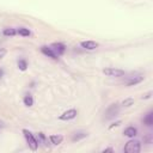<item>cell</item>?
I'll list each match as a JSON object with an SVG mask.
<instances>
[{
	"instance_id": "obj_1",
	"label": "cell",
	"mask_w": 153,
	"mask_h": 153,
	"mask_svg": "<svg viewBox=\"0 0 153 153\" xmlns=\"http://www.w3.org/2000/svg\"><path fill=\"white\" fill-rule=\"evenodd\" d=\"M23 134H24V137H25V140H26L29 147H30L32 151H36V149L38 148V142H37V140L35 139L33 134H32L31 131H29L27 129H24V130H23Z\"/></svg>"
},
{
	"instance_id": "obj_2",
	"label": "cell",
	"mask_w": 153,
	"mask_h": 153,
	"mask_svg": "<svg viewBox=\"0 0 153 153\" xmlns=\"http://www.w3.org/2000/svg\"><path fill=\"white\" fill-rule=\"evenodd\" d=\"M140 149H141V145H140V141L137 140H130L124 146V151L128 153H137L140 152Z\"/></svg>"
},
{
	"instance_id": "obj_3",
	"label": "cell",
	"mask_w": 153,
	"mask_h": 153,
	"mask_svg": "<svg viewBox=\"0 0 153 153\" xmlns=\"http://www.w3.org/2000/svg\"><path fill=\"white\" fill-rule=\"evenodd\" d=\"M118 111H120V106H118V104H112V105H110V106L105 110V114H104V118H105V121H109V120L116 117L117 114H118Z\"/></svg>"
},
{
	"instance_id": "obj_4",
	"label": "cell",
	"mask_w": 153,
	"mask_h": 153,
	"mask_svg": "<svg viewBox=\"0 0 153 153\" xmlns=\"http://www.w3.org/2000/svg\"><path fill=\"white\" fill-rule=\"evenodd\" d=\"M103 73L111 78H120V76L124 75V71L118 69V68H105V69H103Z\"/></svg>"
},
{
	"instance_id": "obj_5",
	"label": "cell",
	"mask_w": 153,
	"mask_h": 153,
	"mask_svg": "<svg viewBox=\"0 0 153 153\" xmlns=\"http://www.w3.org/2000/svg\"><path fill=\"white\" fill-rule=\"evenodd\" d=\"M76 110L75 109H69V110H67V111H65L62 115H60L59 116V120H61V121H69V120H73V118H75L76 117Z\"/></svg>"
},
{
	"instance_id": "obj_6",
	"label": "cell",
	"mask_w": 153,
	"mask_h": 153,
	"mask_svg": "<svg viewBox=\"0 0 153 153\" xmlns=\"http://www.w3.org/2000/svg\"><path fill=\"white\" fill-rule=\"evenodd\" d=\"M50 48L53 49V51H54L57 56H60L61 54H63L65 50H66V47H65L62 43H53V44L50 45Z\"/></svg>"
},
{
	"instance_id": "obj_7",
	"label": "cell",
	"mask_w": 153,
	"mask_h": 153,
	"mask_svg": "<svg viewBox=\"0 0 153 153\" xmlns=\"http://www.w3.org/2000/svg\"><path fill=\"white\" fill-rule=\"evenodd\" d=\"M80 44H81L82 48H85V49H87V50H93V49H96V48L98 47V43L94 42V41H84V42H81Z\"/></svg>"
},
{
	"instance_id": "obj_8",
	"label": "cell",
	"mask_w": 153,
	"mask_h": 153,
	"mask_svg": "<svg viewBox=\"0 0 153 153\" xmlns=\"http://www.w3.org/2000/svg\"><path fill=\"white\" fill-rule=\"evenodd\" d=\"M143 80V75H136V76H130V79L126 82L128 86H133V85H136L139 82H141Z\"/></svg>"
},
{
	"instance_id": "obj_9",
	"label": "cell",
	"mask_w": 153,
	"mask_h": 153,
	"mask_svg": "<svg viewBox=\"0 0 153 153\" xmlns=\"http://www.w3.org/2000/svg\"><path fill=\"white\" fill-rule=\"evenodd\" d=\"M41 50H42V53H43L44 55H47V56H49V57H51V59H57V55L53 51V49H51L50 47H42Z\"/></svg>"
},
{
	"instance_id": "obj_10",
	"label": "cell",
	"mask_w": 153,
	"mask_h": 153,
	"mask_svg": "<svg viewBox=\"0 0 153 153\" xmlns=\"http://www.w3.org/2000/svg\"><path fill=\"white\" fill-rule=\"evenodd\" d=\"M136 133H137V130L134 127H128V128L124 129V135L128 136V137H134L136 135Z\"/></svg>"
},
{
	"instance_id": "obj_11",
	"label": "cell",
	"mask_w": 153,
	"mask_h": 153,
	"mask_svg": "<svg viewBox=\"0 0 153 153\" xmlns=\"http://www.w3.org/2000/svg\"><path fill=\"white\" fill-rule=\"evenodd\" d=\"M49 140H50V142H51L53 145H59V143L62 142L63 137H62L61 135H50V136H49Z\"/></svg>"
},
{
	"instance_id": "obj_12",
	"label": "cell",
	"mask_w": 153,
	"mask_h": 153,
	"mask_svg": "<svg viewBox=\"0 0 153 153\" xmlns=\"http://www.w3.org/2000/svg\"><path fill=\"white\" fill-rule=\"evenodd\" d=\"M143 123L147 124L148 127H151L153 124V114L152 112H148L145 117H143Z\"/></svg>"
},
{
	"instance_id": "obj_13",
	"label": "cell",
	"mask_w": 153,
	"mask_h": 153,
	"mask_svg": "<svg viewBox=\"0 0 153 153\" xmlns=\"http://www.w3.org/2000/svg\"><path fill=\"white\" fill-rule=\"evenodd\" d=\"M86 136H87V134L84 133V131L75 133V134L73 135V141H79V140H81V139H84V137H86Z\"/></svg>"
},
{
	"instance_id": "obj_14",
	"label": "cell",
	"mask_w": 153,
	"mask_h": 153,
	"mask_svg": "<svg viewBox=\"0 0 153 153\" xmlns=\"http://www.w3.org/2000/svg\"><path fill=\"white\" fill-rule=\"evenodd\" d=\"M20 36H30V30L29 29H26V27H20V29H18V31H17Z\"/></svg>"
},
{
	"instance_id": "obj_15",
	"label": "cell",
	"mask_w": 153,
	"mask_h": 153,
	"mask_svg": "<svg viewBox=\"0 0 153 153\" xmlns=\"http://www.w3.org/2000/svg\"><path fill=\"white\" fill-rule=\"evenodd\" d=\"M24 104H25L26 106H32V104H33L32 97H31V96H25V97H24Z\"/></svg>"
},
{
	"instance_id": "obj_16",
	"label": "cell",
	"mask_w": 153,
	"mask_h": 153,
	"mask_svg": "<svg viewBox=\"0 0 153 153\" xmlns=\"http://www.w3.org/2000/svg\"><path fill=\"white\" fill-rule=\"evenodd\" d=\"M16 33H17V31L14 29H12V27H8V29L4 30V35L5 36H14Z\"/></svg>"
},
{
	"instance_id": "obj_17",
	"label": "cell",
	"mask_w": 153,
	"mask_h": 153,
	"mask_svg": "<svg viewBox=\"0 0 153 153\" xmlns=\"http://www.w3.org/2000/svg\"><path fill=\"white\" fill-rule=\"evenodd\" d=\"M134 104V99L133 98H127V99H124L123 102H122V105L123 106H130V105H133Z\"/></svg>"
},
{
	"instance_id": "obj_18",
	"label": "cell",
	"mask_w": 153,
	"mask_h": 153,
	"mask_svg": "<svg viewBox=\"0 0 153 153\" xmlns=\"http://www.w3.org/2000/svg\"><path fill=\"white\" fill-rule=\"evenodd\" d=\"M18 67H19L22 71H25L26 67H27V65H26V62H25L24 60H19V61H18Z\"/></svg>"
},
{
	"instance_id": "obj_19",
	"label": "cell",
	"mask_w": 153,
	"mask_h": 153,
	"mask_svg": "<svg viewBox=\"0 0 153 153\" xmlns=\"http://www.w3.org/2000/svg\"><path fill=\"white\" fill-rule=\"evenodd\" d=\"M152 94H153V93H152V91H149V92L145 93V94H143L141 98H142V99H148V98H151V97H152Z\"/></svg>"
},
{
	"instance_id": "obj_20",
	"label": "cell",
	"mask_w": 153,
	"mask_h": 153,
	"mask_svg": "<svg viewBox=\"0 0 153 153\" xmlns=\"http://www.w3.org/2000/svg\"><path fill=\"white\" fill-rule=\"evenodd\" d=\"M6 53H7V51H6V49H5V48H0V60L6 55Z\"/></svg>"
},
{
	"instance_id": "obj_21",
	"label": "cell",
	"mask_w": 153,
	"mask_h": 153,
	"mask_svg": "<svg viewBox=\"0 0 153 153\" xmlns=\"http://www.w3.org/2000/svg\"><path fill=\"white\" fill-rule=\"evenodd\" d=\"M120 124H121V121H117V122H115V123H112V124H111V126H110L109 128L111 129V128H114V127H117V126H120Z\"/></svg>"
},
{
	"instance_id": "obj_22",
	"label": "cell",
	"mask_w": 153,
	"mask_h": 153,
	"mask_svg": "<svg viewBox=\"0 0 153 153\" xmlns=\"http://www.w3.org/2000/svg\"><path fill=\"white\" fill-rule=\"evenodd\" d=\"M103 152H104V153H105V152H114V149H112V148H105Z\"/></svg>"
}]
</instances>
